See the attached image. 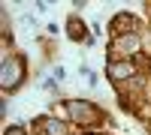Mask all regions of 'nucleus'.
Wrapping results in <instances>:
<instances>
[{
	"label": "nucleus",
	"mask_w": 151,
	"mask_h": 135,
	"mask_svg": "<svg viewBox=\"0 0 151 135\" xmlns=\"http://www.w3.org/2000/svg\"><path fill=\"white\" fill-rule=\"evenodd\" d=\"M67 108V117L73 120L76 126H97V123H103L106 120V111L103 108H97L94 102H85V99H67V102H60Z\"/></svg>",
	"instance_id": "obj_1"
},
{
	"label": "nucleus",
	"mask_w": 151,
	"mask_h": 135,
	"mask_svg": "<svg viewBox=\"0 0 151 135\" xmlns=\"http://www.w3.org/2000/svg\"><path fill=\"white\" fill-rule=\"evenodd\" d=\"M24 72H27V63H24L21 54H6L3 57V69H0V87H3V93H12V90L21 87Z\"/></svg>",
	"instance_id": "obj_2"
},
{
	"label": "nucleus",
	"mask_w": 151,
	"mask_h": 135,
	"mask_svg": "<svg viewBox=\"0 0 151 135\" xmlns=\"http://www.w3.org/2000/svg\"><path fill=\"white\" fill-rule=\"evenodd\" d=\"M106 75H109V81L115 84L118 90H124V84H127V81L139 84V69H136V60H109Z\"/></svg>",
	"instance_id": "obj_3"
},
{
	"label": "nucleus",
	"mask_w": 151,
	"mask_h": 135,
	"mask_svg": "<svg viewBox=\"0 0 151 135\" xmlns=\"http://www.w3.org/2000/svg\"><path fill=\"white\" fill-rule=\"evenodd\" d=\"M109 54H112L109 60H133V57H139V33H127V36L112 39Z\"/></svg>",
	"instance_id": "obj_4"
},
{
	"label": "nucleus",
	"mask_w": 151,
	"mask_h": 135,
	"mask_svg": "<svg viewBox=\"0 0 151 135\" xmlns=\"http://www.w3.org/2000/svg\"><path fill=\"white\" fill-rule=\"evenodd\" d=\"M127 33H136V15L133 12H118L109 24V36L118 39V36H127Z\"/></svg>",
	"instance_id": "obj_5"
},
{
	"label": "nucleus",
	"mask_w": 151,
	"mask_h": 135,
	"mask_svg": "<svg viewBox=\"0 0 151 135\" xmlns=\"http://www.w3.org/2000/svg\"><path fill=\"white\" fill-rule=\"evenodd\" d=\"M33 132L36 135H67V126H64V120H58V117L40 114V117H33Z\"/></svg>",
	"instance_id": "obj_6"
},
{
	"label": "nucleus",
	"mask_w": 151,
	"mask_h": 135,
	"mask_svg": "<svg viewBox=\"0 0 151 135\" xmlns=\"http://www.w3.org/2000/svg\"><path fill=\"white\" fill-rule=\"evenodd\" d=\"M67 36H70L73 42H85L88 48L94 45V36H88V27H85V21H82V18H76V15L67 21Z\"/></svg>",
	"instance_id": "obj_7"
},
{
	"label": "nucleus",
	"mask_w": 151,
	"mask_h": 135,
	"mask_svg": "<svg viewBox=\"0 0 151 135\" xmlns=\"http://www.w3.org/2000/svg\"><path fill=\"white\" fill-rule=\"evenodd\" d=\"M3 135H27V132H24V126H18V123H15V126H9Z\"/></svg>",
	"instance_id": "obj_8"
},
{
	"label": "nucleus",
	"mask_w": 151,
	"mask_h": 135,
	"mask_svg": "<svg viewBox=\"0 0 151 135\" xmlns=\"http://www.w3.org/2000/svg\"><path fill=\"white\" fill-rule=\"evenodd\" d=\"M55 78H58V81H64V78H67V69H64V66H58V69H55Z\"/></svg>",
	"instance_id": "obj_9"
},
{
	"label": "nucleus",
	"mask_w": 151,
	"mask_h": 135,
	"mask_svg": "<svg viewBox=\"0 0 151 135\" xmlns=\"http://www.w3.org/2000/svg\"><path fill=\"white\" fill-rule=\"evenodd\" d=\"M88 135H97V132H88Z\"/></svg>",
	"instance_id": "obj_10"
}]
</instances>
